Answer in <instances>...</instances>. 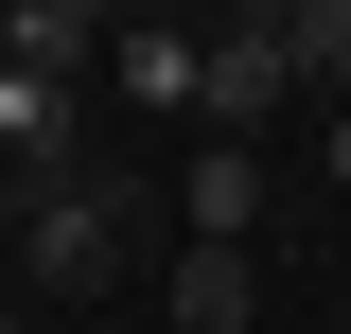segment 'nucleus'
I'll list each match as a JSON object with an SVG mask.
<instances>
[{
	"label": "nucleus",
	"mask_w": 351,
	"mask_h": 334,
	"mask_svg": "<svg viewBox=\"0 0 351 334\" xmlns=\"http://www.w3.org/2000/svg\"><path fill=\"white\" fill-rule=\"evenodd\" d=\"M18 282L36 299L123 282V194H106V176H36V194H18Z\"/></svg>",
	"instance_id": "nucleus-1"
},
{
	"label": "nucleus",
	"mask_w": 351,
	"mask_h": 334,
	"mask_svg": "<svg viewBox=\"0 0 351 334\" xmlns=\"http://www.w3.org/2000/svg\"><path fill=\"white\" fill-rule=\"evenodd\" d=\"M281 106H299V71H281V18H228V36H211V71H193V124H211V141H263Z\"/></svg>",
	"instance_id": "nucleus-2"
},
{
	"label": "nucleus",
	"mask_w": 351,
	"mask_h": 334,
	"mask_svg": "<svg viewBox=\"0 0 351 334\" xmlns=\"http://www.w3.org/2000/svg\"><path fill=\"white\" fill-rule=\"evenodd\" d=\"M71 124H88V71H18L0 53V159H18V194L71 176Z\"/></svg>",
	"instance_id": "nucleus-3"
},
{
	"label": "nucleus",
	"mask_w": 351,
	"mask_h": 334,
	"mask_svg": "<svg viewBox=\"0 0 351 334\" xmlns=\"http://www.w3.org/2000/svg\"><path fill=\"white\" fill-rule=\"evenodd\" d=\"M158 317H176V334H246V317H263V247H176Z\"/></svg>",
	"instance_id": "nucleus-4"
},
{
	"label": "nucleus",
	"mask_w": 351,
	"mask_h": 334,
	"mask_svg": "<svg viewBox=\"0 0 351 334\" xmlns=\"http://www.w3.org/2000/svg\"><path fill=\"white\" fill-rule=\"evenodd\" d=\"M176 211H193V247H263V159H246V141H211V159L176 176Z\"/></svg>",
	"instance_id": "nucleus-5"
},
{
	"label": "nucleus",
	"mask_w": 351,
	"mask_h": 334,
	"mask_svg": "<svg viewBox=\"0 0 351 334\" xmlns=\"http://www.w3.org/2000/svg\"><path fill=\"white\" fill-rule=\"evenodd\" d=\"M193 71H211V36H176V18H123L106 36V88L123 106H193Z\"/></svg>",
	"instance_id": "nucleus-6"
},
{
	"label": "nucleus",
	"mask_w": 351,
	"mask_h": 334,
	"mask_svg": "<svg viewBox=\"0 0 351 334\" xmlns=\"http://www.w3.org/2000/svg\"><path fill=\"white\" fill-rule=\"evenodd\" d=\"M281 71L351 106V0H281Z\"/></svg>",
	"instance_id": "nucleus-7"
},
{
	"label": "nucleus",
	"mask_w": 351,
	"mask_h": 334,
	"mask_svg": "<svg viewBox=\"0 0 351 334\" xmlns=\"http://www.w3.org/2000/svg\"><path fill=\"white\" fill-rule=\"evenodd\" d=\"M18 71H106V18L88 0H18Z\"/></svg>",
	"instance_id": "nucleus-8"
},
{
	"label": "nucleus",
	"mask_w": 351,
	"mask_h": 334,
	"mask_svg": "<svg viewBox=\"0 0 351 334\" xmlns=\"http://www.w3.org/2000/svg\"><path fill=\"white\" fill-rule=\"evenodd\" d=\"M334 194H351V106H334Z\"/></svg>",
	"instance_id": "nucleus-9"
},
{
	"label": "nucleus",
	"mask_w": 351,
	"mask_h": 334,
	"mask_svg": "<svg viewBox=\"0 0 351 334\" xmlns=\"http://www.w3.org/2000/svg\"><path fill=\"white\" fill-rule=\"evenodd\" d=\"M0 53H18V0H0Z\"/></svg>",
	"instance_id": "nucleus-10"
},
{
	"label": "nucleus",
	"mask_w": 351,
	"mask_h": 334,
	"mask_svg": "<svg viewBox=\"0 0 351 334\" xmlns=\"http://www.w3.org/2000/svg\"><path fill=\"white\" fill-rule=\"evenodd\" d=\"M0 334H36V317H0Z\"/></svg>",
	"instance_id": "nucleus-11"
},
{
	"label": "nucleus",
	"mask_w": 351,
	"mask_h": 334,
	"mask_svg": "<svg viewBox=\"0 0 351 334\" xmlns=\"http://www.w3.org/2000/svg\"><path fill=\"white\" fill-rule=\"evenodd\" d=\"M334 229H351V211H334Z\"/></svg>",
	"instance_id": "nucleus-12"
}]
</instances>
